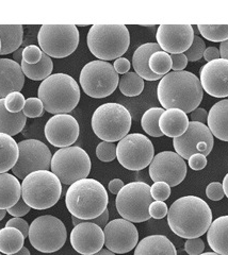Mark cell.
Instances as JSON below:
<instances>
[{"label": "cell", "instance_id": "39", "mask_svg": "<svg viewBox=\"0 0 228 255\" xmlns=\"http://www.w3.org/2000/svg\"><path fill=\"white\" fill-rule=\"evenodd\" d=\"M96 156L104 163L114 161L116 157V145L114 142L101 141L96 147Z\"/></svg>", "mask_w": 228, "mask_h": 255}, {"label": "cell", "instance_id": "16", "mask_svg": "<svg viewBox=\"0 0 228 255\" xmlns=\"http://www.w3.org/2000/svg\"><path fill=\"white\" fill-rule=\"evenodd\" d=\"M148 172L154 183L164 182L171 187H174L186 179L187 164L176 152L162 151L154 156Z\"/></svg>", "mask_w": 228, "mask_h": 255}, {"label": "cell", "instance_id": "23", "mask_svg": "<svg viewBox=\"0 0 228 255\" xmlns=\"http://www.w3.org/2000/svg\"><path fill=\"white\" fill-rule=\"evenodd\" d=\"M161 51V48L157 43H146L138 47L135 53L132 55V66L136 74L139 75L143 80L147 81H157L161 80L162 76L155 75L149 68L148 62L152 55L157 52Z\"/></svg>", "mask_w": 228, "mask_h": 255}, {"label": "cell", "instance_id": "63", "mask_svg": "<svg viewBox=\"0 0 228 255\" xmlns=\"http://www.w3.org/2000/svg\"><path fill=\"white\" fill-rule=\"evenodd\" d=\"M0 51H1V41H0Z\"/></svg>", "mask_w": 228, "mask_h": 255}, {"label": "cell", "instance_id": "32", "mask_svg": "<svg viewBox=\"0 0 228 255\" xmlns=\"http://www.w3.org/2000/svg\"><path fill=\"white\" fill-rule=\"evenodd\" d=\"M25 243V236L19 230L4 227L0 230V252L10 255L18 252Z\"/></svg>", "mask_w": 228, "mask_h": 255}, {"label": "cell", "instance_id": "50", "mask_svg": "<svg viewBox=\"0 0 228 255\" xmlns=\"http://www.w3.org/2000/svg\"><path fill=\"white\" fill-rule=\"evenodd\" d=\"M172 59V69L174 71H183L188 65V59L185 53L171 54Z\"/></svg>", "mask_w": 228, "mask_h": 255}, {"label": "cell", "instance_id": "42", "mask_svg": "<svg viewBox=\"0 0 228 255\" xmlns=\"http://www.w3.org/2000/svg\"><path fill=\"white\" fill-rule=\"evenodd\" d=\"M43 51L41 48L35 45H29L23 48L22 51V61L26 62L29 65H35L42 60Z\"/></svg>", "mask_w": 228, "mask_h": 255}, {"label": "cell", "instance_id": "5", "mask_svg": "<svg viewBox=\"0 0 228 255\" xmlns=\"http://www.w3.org/2000/svg\"><path fill=\"white\" fill-rule=\"evenodd\" d=\"M91 53L100 61L122 58L130 45L128 28L124 25H94L86 37Z\"/></svg>", "mask_w": 228, "mask_h": 255}, {"label": "cell", "instance_id": "43", "mask_svg": "<svg viewBox=\"0 0 228 255\" xmlns=\"http://www.w3.org/2000/svg\"><path fill=\"white\" fill-rule=\"evenodd\" d=\"M151 194L155 201H166L171 196V186L164 182H155L151 186Z\"/></svg>", "mask_w": 228, "mask_h": 255}, {"label": "cell", "instance_id": "53", "mask_svg": "<svg viewBox=\"0 0 228 255\" xmlns=\"http://www.w3.org/2000/svg\"><path fill=\"white\" fill-rule=\"evenodd\" d=\"M204 59L208 62H211L214 60L221 59V54H220V50L216 47H208L206 48L205 52H204Z\"/></svg>", "mask_w": 228, "mask_h": 255}, {"label": "cell", "instance_id": "47", "mask_svg": "<svg viewBox=\"0 0 228 255\" xmlns=\"http://www.w3.org/2000/svg\"><path fill=\"white\" fill-rule=\"evenodd\" d=\"M30 210L31 207L28 204H26V202L22 200V198H20L16 204L6 210V213H9L13 217L20 218L22 216H25V215H27L30 212Z\"/></svg>", "mask_w": 228, "mask_h": 255}, {"label": "cell", "instance_id": "37", "mask_svg": "<svg viewBox=\"0 0 228 255\" xmlns=\"http://www.w3.org/2000/svg\"><path fill=\"white\" fill-rule=\"evenodd\" d=\"M198 29L210 42L223 43L228 39V25H199Z\"/></svg>", "mask_w": 228, "mask_h": 255}, {"label": "cell", "instance_id": "35", "mask_svg": "<svg viewBox=\"0 0 228 255\" xmlns=\"http://www.w3.org/2000/svg\"><path fill=\"white\" fill-rule=\"evenodd\" d=\"M120 91L127 97H136L144 90V80L136 73H127L121 77L119 82Z\"/></svg>", "mask_w": 228, "mask_h": 255}, {"label": "cell", "instance_id": "29", "mask_svg": "<svg viewBox=\"0 0 228 255\" xmlns=\"http://www.w3.org/2000/svg\"><path fill=\"white\" fill-rule=\"evenodd\" d=\"M19 155L18 143L12 136L0 133V173L11 170Z\"/></svg>", "mask_w": 228, "mask_h": 255}, {"label": "cell", "instance_id": "11", "mask_svg": "<svg viewBox=\"0 0 228 255\" xmlns=\"http://www.w3.org/2000/svg\"><path fill=\"white\" fill-rule=\"evenodd\" d=\"M79 31L74 25H44L37 34L41 50L54 59L73 54L79 45Z\"/></svg>", "mask_w": 228, "mask_h": 255}, {"label": "cell", "instance_id": "27", "mask_svg": "<svg viewBox=\"0 0 228 255\" xmlns=\"http://www.w3.org/2000/svg\"><path fill=\"white\" fill-rule=\"evenodd\" d=\"M207 242L214 252L228 255V215L212 220L207 231Z\"/></svg>", "mask_w": 228, "mask_h": 255}, {"label": "cell", "instance_id": "24", "mask_svg": "<svg viewBox=\"0 0 228 255\" xmlns=\"http://www.w3.org/2000/svg\"><path fill=\"white\" fill-rule=\"evenodd\" d=\"M189 118L184 111L178 109L164 110L160 119L159 128L163 135L168 137H179L187 131L189 127Z\"/></svg>", "mask_w": 228, "mask_h": 255}, {"label": "cell", "instance_id": "61", "mask_svg": "<svg viewBox=\"0 0 228 255\" xmlns=\"http://www.w3.org/2000/svg\"><path fill=\"white\" fill-rule=\"evenodd\" d=\"M6 215V211L5 210H0V221H1Z\"/></svg>", "mask_w": 228, "mask_h": 255}, {"label": "cell", "instance_id": "19", "mask_svg": "<svg viewBox=\"0 0 228 255\" xmlns=\"http://www.w3.org/2000/svg\"><path fill=\"white\" fill-rule=\"evenodd\" d=\"M194 36L191 25H161L157 30L156 39L162 51L179 54L191 47Z\"/></svg>", "mask_w": 228, "mask_h": 255}, {"label": "cell", "instance_id": "18", "mask_svg": "<svg viewBox=\"0 0 228 255\" xmlns=\"http://www.w3.org/2000/svg\"><path fill=\"white\" fill-rule=\"evenodd\" d=\"M45 137L53 147H70L79 137L80 128L77 119L69 114L53 115L45 125Z\"/></svg>", "mask_w": 228, "mask_h": 255}, {"label": "cell", "instance_id": "26", "mask_svg": "<svg viewBox=\"0 0 228 255\" xmlns=\"http://www.w3.org/2000/svg\"><path fill=\"white\" fill-rule=\"evenodd\" d=\"M133 255H177V251L167 236L151 235L138 243Z\"/></svg>", "mask_w": 228, "mask_h": 255}, {"label": "cell", "instance_id": "8", "mask_svg": "<svg viewBox=\"0 0 228 255\" xmlns=\"http://www.w3.org/2000/svg\"><path fill=\"white\" fill-rule=\"evenodd\" d=\"M153 202L151 186L147 183L131 182L124 185L116 195L115 206L122 218L140 223L152 218L148 209Z\"/></svg>", "mask_w": 228, "mask_h": 255}, {"label": "cell", "instance_id": "21", "mask_svg": "<svg viewBox=\"0 0 228 255\" xmlns=\"http://www.w3.org/2000/svg\"><path fill=\"white\" fill-rule=\"evenodd\" d=\"M70 245L82 255H92L103 249L105 245L104 230L90 221H84L74 227L70 232Z\"/></svg>", "mask_w": 228, "mask_h": 255}, {"label": "cell", "instance_id": "13", "mask_svg": "<svg viewBox=\"0 0 228 255\" xmlns=\"http://www.w3.org/2000/svg\"><path fill=\"white\" fill-rule=\"evenodd\" d=\"M155 156L153 142L141 133H131L116 145V157L124 168L140 171L151 165Z\"/></svg>", "mask_w": 228, "mask_h": 255}, {"label": "cell", "instance_id": "46", "mask_svg": "<svg viewBox=\"0 0 228 255\" xmlns=\"http://www.w3.org/2000/svg\"><path fill=\"white\" fill-rule=\"evenodd\" d=\"M206 196L212 201H220L225 197L223 185L220 182H212L206 188Z\"/></svg>", "mask_w": 228, "mask_h": 255}, {"label": "cell", "instance_id": "4", "mask_svg": "<svg viewBox=\"0 0 228 255\" xmlns=\"http://www.w3.org/2000/svg\"><path fill=\"white\" fill-rule=\"evenodd\" d=\"M38 99L44 109L53 115L68 114L80 101V87L66 74H53L38 86Z\"/></svg>", "mask_w": 228, "mask_h": 255}, {"label": "cell", "instance_id": "40", "mask_svg": "<svg viewBox=\"0 0 228 255\" xmlns=\"http://www.w3.org/2000/svg\"><path fill=\"white\" fill-rule=\"evenodd\" d=\"M205 50H206L205 42H204L200 36L195 35L191 47L185 52V55L187 57L188 61L198 62L204 57V52H205Z\"/></svg>", "mask_w": 228, "mask_h": 255}, {"label": "cell", "instance_id": "28", "mask_svg": "<svg viewBox=\"0 0 228 255\" xmlns=\"http://www.w3.org/2000/svg\"><path fill=\"white\" fill-rule=\"evenodd\" d=\"M21 198V184L14 174L0 173V210H7Z\"/></svg>", "mask_w": 228, "mask_h": 255}, {"label": "cell", "instance_id": "14", "mask_svg": "<svg viewBox=\"0 0 228 255\" xmlns=\"http://www.w3.org/2000/svg\"><path fill=\"white\" fill-rule=\"evenodd\" d=\"M19 155L16 164L12 168L17 179L23 180L31 172L49 170L51 152L45 143L37 139H26L18 142Z\"/></svg>", "mask_w": 228, "mask_h": 255}, {"label": "cell", "instance_id": "64", "mask_svg": "<svg viewBox=\"0 0 228 255\" xmlns=\"http://www.w3.org/2000/svg\"><path fill=\"white\" fill-rule=\"evenodd\" d=\"M0 255H1V254H0Z\"/></svg>", "mask_w": 228, "mask_h": 255}, {"label": "cell", "instance_id": "59", "mask_svg": "<svg viewBox=\"0 0 228 255\" xmlns=\"http://www.w3.org/2000/svg\"><path fill=\"white\" fill-rule=\"evenodd\" d=\"M10 255H31V254H30V251L28 248H26V247H22V248L18 252L14 253V254H10Z\"/></svg>", "mask_w": 228, "mask_h": 255}, {"label": "cell", "instance_id": "2", "mask_svg": "<svg viewBox=\"0 0 228 255\" xmlns=\"http://www.w3.org/2000/svg\"><path fill=\"white\" fill-rule=\"evenodd\" d=\"M212 222V212L205 200L196 196H185L173 202L168 213V223L177 236L200 238Z\"/></svg>", "mask_w": 228, "mask_h": 255}, {"label": "cell", "instance_id": "9", "mask_svg": "<svg viewBox=\"0 0 228 255\" xmlns=\"http://www.w3.org/2000/svg\"><path fill=\"white\" fill-rule=\"evenodd\" d=\"M50 168L62 184L72 185L77 181L88 178L92 163L85 150L77 146H70L61 148L54 152Z\"/></svg>", "mask_w": 228, "mask_h": 255}, {"label": "cell", "instance_id": "55", "mask_svg": "<svg viewBox=\"0 0 228 255\" xmlns=\"http://www.w3.org/2000/svg\"><path fill=\"white\" fill-rule=\"evenodd\" d=\"M89 221L95 223V225H97L101 229H105V227L108 225V221H109V211H108V209L103 214H101L100 216H98L97 218L89 220Z\"/></svg>", "mask_w": 228, "mask_h": 255}, {"label": "cell", "instance_id": "41", "mask_svg": "<svg viewBox=\"0 0 228 255\" xmlns=\"http://www.w3.org/2000/svg\"><path fill=\"white\" fill-rule=\"evenodd\" d=\"M45 112L44 106L42 101L38 98L31 97L26 99L25 107H23L22 113L25 114L26 117L28 118H37L41 117Z\"/></svg>", "mask_w": 228, "mask_h": 255}, {"label": "cell", "instance_id": "56", "mask_svg": "<svg viewBox=\"0 0 228 255\" xmlns=\"http://www.w3.org/2000/svg\"><path fill=\"white\" fill-rule=\"evenodd\" d=\"M220 54H221V58L228 60V39L220 45Z\"/></svg>", "mask_w": 228, "mask_h": 255}, {"label": "cell", "instance_id": "52", "mask_svg": "<svg viewBox=\"0 0 228 255\" xmlns=\"http://www.w3.org/2000/svg\"><path fill=\"white\" fill-rule=\"evenodd\" d=\"M190 119L191 122H196V123H201L205 125L208 119V112L203 108L195 109L190 113Z\"/></svg>", "mask_w": 228, "mask_h": 255}, {"label": "cell", "instance_id": "22", "mask_svg": "<svg viewBox=\"0 0 228 255\" xmlns=\"http://www.w3.org/2000/svg\"><path fill=\"white\" fill-rule=\"evenodd\" d=\"M25 84L20 64L10 59H0V99L13 92H20Z\"/></svg>", "mask_w": 228, "mask_h": 255}, {"label": "cell", "instance_id": "57", "mask_svg": "<svg viewBox=\"0 0 228 255\" xmlns=\"http://www.w3.org/2000/svg\"><path fill=\"white\" fill-rule=\"evenodd\" d=\"M22 51H23V48H19V49L13 52V61L20 64L22 62Z\"/></svg>", "mask_w": 228, "mask_h": 255}, {"label": "cell", "instance_id": "60", "mask_svg": "<svg viewBox=\"0 0 228 255\" xmlns=\"http://www.w3.org/2000/svg\"><path fill=\"white\" fill-rule=\"evenodd\" d=\"M92 255H116V254L113 253V252H111L110 250H108V249H101V250L98 251L97 253H94V254H92Z\"/></svg>", "mask_w": 228, "mask_h": 255}, {"label": "cell", "instance_id": "38", "mask_svg": "<svg viewBox=\"0 0 228 255\" xmlns=\"http://www.w3.org/2000/svg\"><path fill=\"white\" fill-rule=\"evenodd\" d=\"M25 103L26 99L20 92H13L4 98V107L6 111L12 114H17L19 112H22Z\"/></svg>", "mask_w": 228, "mask_h": 255}, {"label": "cell", "instance_id": "34", "mask_svg": "<svg viewBox=\"0 0 228 255\" xmlns=\"http://www.w3.org/2000/svg\"><path fill=\"white\" fill-rule=\"evenodd\" d=\"M164 112L163 108L148 109L141 119V126L146 134L153 137H161L163 133L159 128V119Z\"/></svg>", "mask_w": 228, "mask_h": 255}, {"label": "cell", "instance_id": "45", "mask_svg": "<svg viewBox=\"0 0 228 255\" xmlns=\"http://www.w3.org/2000/svg\"><path fill=\"white\" fill-rule=\"evenodd\" d=\"M149 215L154 219H162L168 215L169 209L168 205L163 201H154L148 209Z\"/></svg>", "mask_w": 228, "mask_h": 255}, {"label": "cell", "instance_id": "1", "mask_svg": "<svg viewBox=\"0 0 228 255\" xmlns=\"http://www.w3.org/2000/svg\"><path fill=\"white\" fill-rule=\"evenodd\" d=\"M157 97L163 109H178L188 114L201 105L204 90L200 79L190 71H172L160 80Z\"/></svg>", "mask_w": 228, "mask_h": 255}, {"label": "cell", "instance_id": "36", "mask_svg": "<svg viewBox=\"0 0 228 255\" xmlns=\"http://www.w3.org/2000/svg\"><path fill=\"white\" fill-rule=\"evenodd\" d=\"M148 65L155 75L166 76L172 69V59L171 54L164 51L155 52L149 59Z\"/></svg>", "mask_w": 228, "mask_h": 255}, {"label": "cell", "instance_id": "6", "mask_svg": "<svg viewBox=\"0 0 228 255\" xmlns=\"http://www.w3.org/2000/svg\"><path fill=\"white\" fill-rule=\"evenodd\" d=\"M61 195L62 183L50 170L31 172L21 182V198L31 209H50L58 203Z\"/></svg>", "mask_w": 228, "mask_h": 255}, {"label": "cell", "instance_id": "33", "mask_svg": "<svg viewBox=\"0 0 228 255\" xmlns=\"http://www.w3.org/2000/svg\"><path fill=\"white\" fill-rule=\"evenodd\" d=\"M21 70L25 77L29 78L30 80H34V81H44L45 79L51 76L53 70V62L50 57L43 53L42 60L35 65H29L26 62L20 63Z\"/></svg>", "mask_w": 228, "mask_h": 255}, {"label": "cell", "instance_id": "49", "mask_svg": "<svg viewBox=\"0 0 228 255\" xmlns=\"http://www.w3.org/2000/svg\"><path fill=\"white\" fill-rule=\"evenodd\" d=\"M5 227L15 228V229L19 230L20 232L22 233V235L25 236V238L28 237V235H29V228H30V226L28 225V222L26 220H23V219H21L19 217H14V218L10 219L9 221L6 222Z\"/></svg>", "mask_w": 228, "mask_h": 255}, {"label": "cell", "instance_id": "48", "mask_svg": "<svg viewBox=\"0 0 228 255\" xmlns=\"http://www.w3.org/2000/svg\"><path fill=\"white\" fill-rule=\"evenodd\" d=\"M188 163L191 169L195 171H200L207 166V157L201 153H196L188 159Z\"/></svg>", "mask_w": 228, "mask_h": 255}, {"label": "cell", "instance_id": "10", "mask_svg": "<svg viewBox=\"0 0 228 255\" xmlns=\"http://www.w3.org/2000/svg\"><path fill=\"white\" fill-rule=\"evenodd\" d=\"M79 82L83 92L92 98L101 99L112 95L119 86L120 77L112 64L95 60L81 69Z\"/></svg>", "mask_w": 228, "mask_h": 255}, {"label": "cell", "instance_id": "25", "mask_svg": "<svg viewBox=\"0 0 228 255\" xmlns=\"http://www.w3.org/2000/svg\"><path fill=\"white\" fill-rule=\"evenodd\" d=\"M207 124L214 136L220 140L228 141V99L217 102L210 109Z\"/></svg>", "mask_w": 228, "mask_h": 255}, {"label": "cell", "instance_id": "15", "mask_svg": "<svg viewBox=\"0 0 228 255\" xmlns=\"http://www.w3.org/2000/svg\"><path fill=\"white\" fill-rule=\"evenodd\" d=\"M173 145L175 152L188 161L196 153L208 156L214 149L215 139L206 125L190 122L185 134L173 139Z\"/></svg>", "mask_w": 228, "mask_h": 255}, {"label": "cell", "instance_id": "30", "mask_svg": "<svg viewBox=\"0 0 228 255\" xmlns=\"http://www.w3.org/2000/svg\"><path fill=\"white\" fill-rule=\"evenodd\" d=\"M27 124V117L22 112L12 114L4 107V99H0V133L14 136L20 133Z\"/></svg>", "mask_w": 228, "mask_h": 255}, {"label": "cell", "instance_id": "62", "mask_svg": "<svg viewBox=\"0 0 228 255\" xmlns=\"http://www.w3.org/2000/svg\"><path fill=\"white\" fill-rule=\"evenodd\" d=\"M200 255H220V254H218L216 252H205V253H202Z\"/></svg>", "mask_w": 228, "mask_h": 255}, {"label": "cell", "instance_id": "31", "mask_svg": "<svg viewBox=\"0 0 228 255\" xmlns=\"http://www.w3.org/2000/svg\"><path fill=\"white\" fill-rule=\"evenodd\" d=\"M23 28L20 25L0 26V41H1V51L0 54L5 55L19 49L22 44Z\"/></svg>", "mask_w": 228, "mask_h": 255}, {"label": "cell", "instance_id": "17", "mask_svg": "<svg viewBox=\"0 0 228 255\" xmlns=\"http://www.w3.org/2000/svg\"><path fill=\"white\" fill-rule=\"evenodd\" d=\"M105 246L115 254L132 251L139 243V232L132 222L124 218L109 221L104 229Z\"/></svg>", "mask_w": 228, "mask_h": 255}, {"label": "cell", "instance_id": "20", "mask_svg": "<svg viewBox=\"0 0 228 255\" xmlns=\"http://www.w3.org/2000/svg\"><path fill=\"white\" fill-rule=\"evenodd\" d=\"M200 81L212 97H228V60L221 58L205 64L200 71Z\"/></svg>", "mask_w": 228, "mask_h": 255}, {"label": "cell", "instance_id": "58", "mask_svg": "<svg viewBox=\"0 0 228 255\" xmlns=\"http://www.w3.org/2000/svg\"><path fill=\"white\" fill-rule=\"evenodd\" d=\"M222 185H223V189H224V194H225V196L228 199V173L225 175Z\"/></svg>", "mask_w": 228, "mask_h": 255}, {"label": "cell", "instance_id": "51", "mask_svg": "<svg viewBox=\"0 0 228 255\" xmlns=\"http://www.w3.org/2000/svg\"><path fill=\"white\" fill-rule=\"evenodd\" d=\"M130 66H131V64H130L129 60L126 59V58L116 59L114 61V64H113V67H114L115 71L120 75H125V74L129 73Z\"/></svg>", "mask_w": 228, "mask_h": 255}, {"label": "cell", "instance_id": "54", "mask_svg": "<svg viewBox=\"0 0 228 255\" xmlns=\"http://www.w3.org/2000/svg\"><path fill=\"white\" fill-rule=\"evenodd\" d=\"M124 182L120 179H114L112 181L109 182V185H108V189L111 194L113 195H117L120 193V190L124 187Z\"/></svg>", "mask_w": 228, "mask_h": 255}, {"label": "cell", "instance_id": "7", "mask_svg": "<svg viewBox=\"0 0 228 255\" xmlns=\"http://www.w3.org/2000/svg\"><path fill=\"white\" fill-rule=\"evenodd\" d=\"M131 115L120 103L109 102L98 107L92 116V129L104 141L115 142L128 135L131 129Z\"/></svg>", "mask_w": 228, "mask_h": 255}, {"label": "cell", "instance_id": "44", "mask_svg": "<svg viewBox=\"0 0 228 255\" xmlns=\"http://www.w3.org/2000/svg\"><path fill=\"white\" fill-rule=\"evenodd\" d=\"M185 250L189 255H200L205 250V243L203 242L202 238L187 239Z\"/></svg>", "mask_w": 228, "mask_h": 255}, {"label": "cell", "instance_id": "12", "mask_svg": "<svg viewBox=\"0 0 228 255\" xmlns=\"http://www.w3.org/2000/svg\"><path fill=\"white\" fill-rule=\"evenodd\" d=\"M28 237L35 250L42 253H53L65 245L67 231L59 218L44 215L31 222Z\"/></svg>", "mask_w": 228, "mask_h": 255}, {"label": "cell", "instance_id": "3", "mask_svg": "<svg viewBox=\"0 0 228 255\" xmlns=\"http://www.w3.org/2000/svg\"><path fill=\"white\" fill-rule=\"evenodd\" d=\"M109 203L105 186L97 180L82 179L69 185L65 195L68 212L79 219L89 221L100 216Z\"/></svg>", "mask_w": 228, "mask_h": 255}]
</instances>
